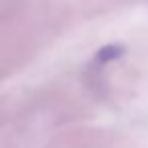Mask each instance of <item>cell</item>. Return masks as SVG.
Returning <instances> with one entry per match:
<instances>
[]
</instances>
